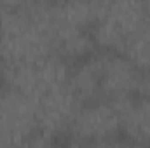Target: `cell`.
Here are the masks:
<instances>
[{
  "label": "cell",
  "instance_id": "cell-2",
  "mask_svg": "<svg viewBox=\"0 0 150 148\" xmlns=\"http://www.w3.org/2000/svg\"><path fill=\"white\" fill-rule=\"evenodd\" d=\"M96 0H56L51 5L54 51L70 65L98 51L93 37Z\"/></svg>",
  "mask_w": 150,
  "mask_h": 148
},
{
  "label": "cell",
  "instance_id": "cell-10",
  "mask_svg": "<svg viewBox=\"0 0 150 148\" xmlns=\"http://www.w3.org/2000/svg\"><path fill=\"white\" fill-rule=\"evenodd\" d=\"M140 96L145 98L150 103V70L143 73V78H142V87H140Z\"/></svg>",
  "mask_w": 150,
  "mask_h": 148
},
{
  "label": "cell",
  "instance_id": "cell-6",
  "mask_svg": "<svg viewBox=\"0 0 150 148\" xmlns=\"http://www.w3.org/2000/svg\"><path fill=\"white\" fill-rule=\"evenodd\" d=\"M68 73L70 63L59 58L58 54H52L37 63L0 68V82L4 85L21 91L23 94L30 96L35 101L51 89L67 84Z\"/></svg>",
  "mask_w": 150,
  "mask_h": 148
},
{
  "label": "cell",
  "instance_id": "cell-5",
  "mask_svg": "<svg viewBox=\"0 0 150 148\" xmlns=\"http://www.w3.org/2000/svg\"><path fill=\"white\" fill-rule=\"evenodd\" d=\"M74 145H117L122 140V103L98 99L82 105L67 132Z\"/></svg>",
  "mask_w": 150,
  "mask_h": 148
},
{
  "label": "cell",
  "instance_id": "cell-4",
  "mask_svg": "<svg viewBox=\"0 0 150 148\" xmlns=\"http://www.w3.org/2000/svg\"><path fill=\"white\" fill-rule=\"evenodd\" d=\"M47 145L38 129L35 101L21 91L0 85V147Z\"/></svg>",
  "mask_w": 150,
  "mask_h": 148
},
{
  "label": "cell",
  "instance_id": "cell-8",
  "mask_svg": "<svg viewBox=\"0 0 150 148\" xmlns=\"http://www.w3.org/2000/svg\"><path fill=\"white\" fill-rule=\"evenodd\" d=\"M38 117V129L45 143H52L67 136L72 122L82 103L77 99L68 82L51 89L35 99Z\"/></svg>",
  "mask_w": 150,
  "mask_h": 148
},
{
  "label": "cell",
  "instance_id": "cell-9",
  "mask_svg": "<svg viewBox=\"0 0 150 148\" xmlns=\"http://www.w3.org/2000/svg\"><path fill=\"white\" fill-rule=\"evenodd\" d=\"M122 140L150 147V103L142 96L122 103Z\"/></svg>",
  "mask_w": 150,
  "mask_h": 148
},
{
  "label": "cell",
  "instance_id": "cell-12",
  "mask_svg": "<svg viewBox=\"0 0 150 148\" xmlns=\"http://www.w3.org/2000/svg\"><path fill=\"white\" fill-rule=\"evenodd\" d=\"M0 16H2V0H0Z\"/></svg>",
  "mask_w": 150,
  "mask_h": 148
},
{
  "label": "cell",
  "instance_id": "cell-7",
  "mask_svg": "<svg viewBox=\"0 0 150 148\" xmlns=\"http://www.w3.org/2000/svg\"><path fill=\"white\" fill-rule=\"evenodd\" d=\"M100 99L124 103L140 94L143 72L124 54L98 49Z\"/></svg>",
  "mask_w": 150,
  "mask_h": 148
},
{
  "label": "cell",
  "instance_id": "cell-3",
  "mask_svg": "<svg viewBox=\"0 0 150 148\" xmlns=\"http://www.w3.org/2000/svg\"><path fill=\"white\" fill-rule=\"evenodd\" d=\"M149 19L145 0H96L93 37L100 51L124 52Z\"/></svg>",
  "mask_w": 150,
  "mask_h": 148
},
{
  "label": "cell",
  "instance_id": "cell-1",
  "mask_svg": "<svg viewBox=\"0 0 150 148\" xmlns=\"http://www.w3.org/2000/svg\"><path fill=\"white\" fill-rule=\"evenodd\" d=\"M52 4L30 2L2 7L0 68L37 63L56 54L51 23Z\"/></svg>",
  "mask_w": 150,
  "mask_h": 148
},
{
  "label": "cell",
  "instance_id": "cell-11",
  "mask_svg": "<svg viewBox=\"0 0 150 148\" xmlns=\"http://www.w3.org/2000/svg\"><path fill=\"white\" fill-rule=\"evenodd\" d=\"M30 2H56V0H2V7H11V5H21V4H30Z\"/></svg>",
  "mask_w": 150,
  "mask_h": 148
}]
</instances>
